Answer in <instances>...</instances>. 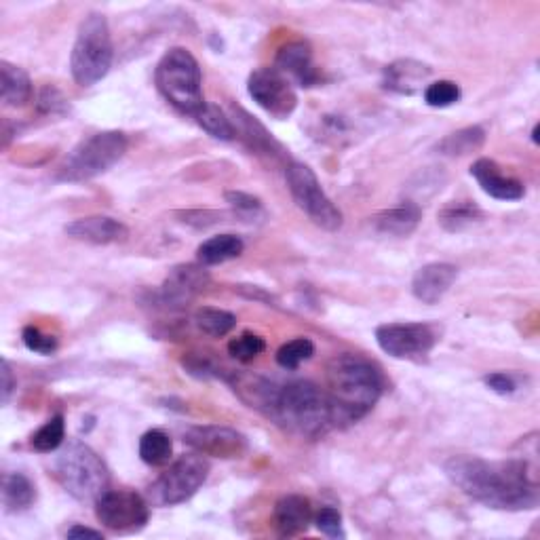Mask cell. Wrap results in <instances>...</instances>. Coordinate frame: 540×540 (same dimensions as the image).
<instances>
[{
  "label": "cell",
  "mask_w": 540,
  "mask_h": 540,
  "mask_svg": "<svg viewBox=\"0 0 540 540\" xmlns=\"http://www.w3.org/2000/svg\"><path fill=\"white\" fill-rule=\"evenodd\" d=\"M64 439H66V422L64 416L57 414L49 418L43 427L32 435L30 446L41 454H51L64 446Z\"/></svg>",
  "instance_id": "4dcf8cb0"
},
{
  "label": "cell",
  "mask_w": 540,
  "mask_h": 540,
  "mask_svg": "<svg viewBox=\"0 0 540 540\" xmlns=\"http://www.w3.org/2000/svg\"><path fill=\"white\" fill-rule=\"evenodd\" d=\"M437 218L443 230H448V233H462V230L484 220V211L471 201H454L443 207Z\"/></svg>",
  "instance_id": "4316f807"
},
{
  "label": "cell",
  "mask_w": 540,
  "mask_h": 540,
  "mask_svg": "<svg viewBox=\"0 0 540 540\" xmlns=\"http://www.w3.org/2000/svg\"><path fill=\"white\" fill-rule=\"evenodd\" d=\"M173 456V441L167 433L152 429L140 439V458L150 467H165Z\"/></svg>",
  "instance_id": "f546056e"
},
{
  "label": "cell",
  "mask_w": 540,
  "mask_h": 540,
  "mask_svg": "<svg viewBox=\"0 0 540 540\" xmlns=\"http://www.w3.org/2000/svg\"><path fill=\"white\" fill-rule=\"evenodd\" d=\"M422 220V209L418 203L403 201L399 207L382 211L374 218L378 233L389 237H410Z\"/></svg>",
  "instance_id": "7402d4cb"
},
{
  "label": "cell",
  "mask_w": 540,
  "mask_h": 540,
  "mask_svg": "<svg viewBox=\"0 0 540 540\" xmlns=\"http://www.w3.org/2000/svg\"><path fill=\"white\" fill-rule=\"evenodd\" d=\"M184 443L201 456H214L224 460L241 458L247 452V439L239 431L216 427V424L186 429Z\"/></svg>",
  "instance_id": "4fadbf2b"
},
{
  "label": "cell",
  "mask_w": 540,
  "mask_h": 540,
  "mask_svg": "<svg viewBox=\"0 0 540 540\" xmlns=\"http://www.w3.org/2000/svg\"><path fill=\"white\" fill-rule=\"evenodd\" d=\"M285 180L289 195L313 224L327 230V233H336L342 228V211L327 197L317 173L311 167L300 161H289L285 167Z\"/></svg>",
  "instance_id": "ba28073f"
},
{
  "label": "cell",
  "mask_w": 540,
  "mask_h": 540,
  "mask_svg": "<svg viewBox=\"0 0 540 540\" xmlns=\"http://www.w3.org/2000/svg\"><path fill=\"white\" fill-rule=\"evenodd\" d=\"M209 283V273L197 264H180L169 270L167 279L161 285L159 302L167 308H184L195 300Z\"/></svg>",
  "instance_id": "5bb4252c"
},
{
  "label": "cell",
  "mask_w": 540,
  "mask_h": 540,
  "mask_svg": "<svg viewBox=\"0 0 540 540\" xmlns=\"http://www.w3.org/2000/svg\"><path fill=\"white\" fill-rule=\"evenodd\" d=\"M17 389V380L13 376V370L7 359H3V365H0V399L7 405L11 401V395Z\"/></svg>",
  "instance_id": "60d3db41"
},
{
  "label": "cell",
  "mask_w": 540,
  "mask_h": 540,
  "mask_svg": "<svg viewBox=\"0 0 540 540\" xmlns=\"http://www.w3.org/2000/svg\"><path fill=\"white\" fill-rule=\"evenodd\" d=\"M192 321H195L197 330L209 338H224L237 327V317L233 313L214 306H201Z\"/></svg>",
  "instance_id": "83f0119b"
},
{
  "label": "cell",
  "mask_w": 540,
  "mask_h": 540,
  "mask_svg": "<svg viewBox=\"0 0 540 540\" xmlns=\"http://www.w3.org/2000/svg\"><path fill=\"white\" fill-rule=\"evenodd\" d=\"M245 243L237 235H216L203 241L197 249V258L203 266H218L235 260L243 254Z\"/></svg>",
  "instance_id": "d4e9b609"
},
{
  "label": "cell",
  "mask_w": 540,
  "mask_h": 540,
  "mask_svg": "<svg viewBox=\"0 0 540 540\" xmlns=\"http://www.w3.org/2000/svg\"><path fill=\"white\" fill-rule=\"evenodd\" d=\"M458 279V268L448 262H431L416 270L412 279V294L422 304H437L450 292Z\"/></svg>",
  "instance_id": "2e32d148"
},
{
  "label": "cell",
  "mask_w": 540,
  "mask_h": 540,
  "mask_svg": "<svg viewBox=\"0 0 540 540\" xmlns=\"http://www.w3.org/2000/svg\"><path fill=\"white\" fill-rule=\"evenodd\" d=\"M38 110L45 114H66L70 112V102L60 89L45 87L38 93Z\"/></svg>",
  "instance_id": "ab89813d"
},
{
  "label": "cell",
  "mask_w": 540,
  "mask_h": 540,
  "mask_svg": "<svg viewBox=\"0 0 540 540\" xmlns=\"http://www.w3.org/2000/svg\"><path fill=\"white\" fill-rule=\"evenodd\" d=\"M247 91L249 98L277 121L289 119L298 108V93L292 81L277 68L254 70L247 79Z\"/></svg>",
  "instance_id": "7c38bea8"
},
{
  "label": "cell",
  "mask_w": 540,
  "mask_h": 540,
  "mask_svg": "<svg viewBox=\"0 0 540 540\" xmlns=\"http://www.w3.org/2000/svg\"><path fill=\"white\" fill-rule=\"evenodd\" d=\"M532 142L538 144V125H534V129H532Z\"/></svg>",
  "instance_id": "7bdbcfd3"
},
{
  "label": "cell",
  "mask_w": 540,
  "mask_h": 540,
  "mask_svg": "<svg viewBox=\"0 0 540 540\" xmlns=\"http://www.w3.org/2000/svg\"><path fill=\"white\" fill-rule=\"evenodd\" d=\"M0 89H3V102L11 108H22L32 98V81L24 68H19L7 60L0 62Z\"/></svg>",
  "instance_id": "cb8c5ba5"
},
{
  "label": "cell",
  "mask_w": 540,
  "mask_h": 540,
  "mask_svg": "<svg viewBox=\"0 0 540 540\" xmlns=\"http://www.w3.org/2000/svg\"><path fill=\"white\" fill-rule=\"evenodd\" d=\"M327 401L338 424H353L372 412L378 403L384 382L382 374L372 361L361 355L342 353L327 363Z\"/></svg>",
  "instance_id": "7a4b0ae2"
},
{
  "label": "cell",
  "mask_w": 540,
  "mask_h": 540,
  "mask_svg": "<svg viewBox=\"0 0 540 540\" xmlns=\"http://www.w3.org/2000/svg\"><path fill=\"white\" fill-rule=\"evenodd\" d=\"M275 68L300 87H317L323 76L313 62V49L304 41H292L279 49Z\"/></svg>",
  "instance_id": "9a60e30c"
},
{
  "label": "cell",
  "mask_w": 540,
  "mask_h": 540,
  "mask_svg": "<svg viewBox=\"0 0 540 540\" xmlns=\"http://www.w3.org/2000/svg\"><path fill=\"white\" fill-rule=\"evenodd\" d=\"M313 524L317 526V530L330 538H344V524H342V513L336 507H321L315 513Z\"/></svg>",
  "instance_id": "8d00e7d4"
},
{
  "label": "cell",
  "mask_w": 540,
  "mask_h": 540,
  "mask_svg": "<svg viewBox=\"0 0 540 540\" xmlns=\"http://www.w3.org/2000/svg\"><path fill=\"white\" fill-rule=\"evenodd\" d=\"M226 203L233 207L239 216L243 218H256L260 214H264L262 201L254 195H247V192L241 190H228L226 192Z\"/></svg>",
  "instance_id": "74e56055"
},
{
  "label": "cell",
  "mask_w": 540,
  "mask_h": 540,
  "mask_svg": "<svg viewBox=\"0 0 540 540\" xmlns=\"http://www.w3.org/2000/svg\"><path fill=\"white\" fill-rule=\"evenodd\" d=\"M195 121L203 131H207L211 138L222 140V142H233L237 138V131L233 121H230L228 114L216 106V104H205L199 112Z\"/></svg>",
  "instance_id": "f1b7e54d"
},
{
  "label": "cell",
  "mask_w": 540,
  "mask_h": 540,
  "mask_svg": "<svg viewBox=\"0 0 540 540\" xmlns=\"http://www.w3.org/2000/svg\"><path fill=\"white\" fill-rule=\"evenodd\" d=\"M127 152L123 131H100L76 144L55 171L60 182H87L117 165Z\"/></svg>",
  "instance_id": "52a82bcc"
},
{
  "label": "cell",
  "mask_w": 540,
  "mask_h": 540,
  "mask_svg": "<svg viewBox=\"0 0 540 540\" xmlns=\"http://www.w3.org/2000/svg\"><path fill=\"white\" fill-rule=\"evenodd\" d=\"M22 340L26 344V349L38 355H53L57 351V346H60V340L53 334H45L41 327L34 325H26L22 332Z\"/></svg>",
  "instance_id": "e575fe53"
},
{
  "label": "cell",
  "mask_w": 540,
  "mask_h": 540,
  "mask_svg": "<svg viewBox=\"0 0 540 540\" xmlns=\"http://www.w3.org/2000/svg\"><path fill=\"white\" fill-rule=\"evenodd\" d=\"M273 519H275V528L279 536L292 538V536L304 534L308 528H311L315 511H313L311 500H308L306 496L287 494L277 500Z\"/></svg>",
  "instance_id": "d6986e66"
},
{
  "label": "cell",
  "mask_w": 540,
  "mask_h": 540,
  "mask_svg": "<svg viewBox=\"0 0 540 540\" xmlns=\"http://www.w3.org/2000/svg\"><path fill=\"white\" fill-rule=\"evenodd\" d=\"M184 370L190 374V376H195V378H201V380H209V378H222V380H228L230 372L224 374L222 368H218V365L207 359V357H201V355H195V353H190L188 357H184Z\"/></svg>",
  "instance_id": "d590c367"
},
{
  "label": "cell",
  "mask_w": 540,
  "mask_h": 540,
  "mask_svg": "<svg viewBox=\"0 0 540 540\" xmlns=\"http://www.w3.org/2000/svg\"><path fill=\"white\" fill-rule=\"evenodd\" d=\"M266 416L302 439H321L334 427L330 401L311 380H294L277 387Z\"/></svg>",
  "instance_id": "3957f363"
},
{
  "label": "cell",
  "mask_w": 540,
  "mask_h": 540,
  "mask_svg": "<svg viewBox=\"0 0 540 540\" xmlns=\"http://www.w3.org/2000/svg\"><path fill=\"white\" fill-rule=\"evenodd\" d=\"M53 473L60 486L81 503H95L110 484V473L104 460L79 439L68 441L55 456Z\"/></svg>",
  "instance_id": "277c9868"
},
{
  "label": "cell",
  "mask_w": 540,
  "mask_h": 540,
  "mask_svg": "<svg viewBox=\"0 0 540 540\" xmlns=\"http://www.w3.org/2000/svg\"><path fill=\"white\" fill-rule=\"evenodd\" d=\"M66 538H104V534L100 530H93V528H85L81 524H74L68 532H66Z\"/></svg>",
  "instance_id": "b9f144b4"
},
{
  "label": "cell",
  "mask_w": 540,
  "mask_h": 540,
  "mask_svg": "<svg viewBox=\"0 0 540 540\" xmlns=\"http://www.w3.org/2000/svg\"><path fill=\"white\" fill-rule=\"evenodd\" d=\"M66 235L91 245H112L125 243L129 239V228L108 216H89L70 222L66 226Z\"/></svg>",
  "instance_id": "ac0fdd59"
},
{
  "label": "cell",
  "mask_w": 540,
  "mask_h": 540,
  "mask_svg": "<svg viewBox=\"0 0 540 540\" xmlns=\"http://www.w3.org/2000/svg\"><path fill=\"white\" fill-rule=\"evenodd\" d=\"M433 68L416 60H397L384 68L382 85L387 91L399 95H414L420 89H427V81L431 79Z\"/></svg>",
  "instance_id": "44dd1931"
},
{
  "label": "cell",
  "mask_w": 540,
  "mask_h": 540,
  "mask_svg": "<svg viewBox=\"0 0 540 540\" xmlns=\"http://www.w3.org/2000/svg\"><path fill=\"white\" fill-rule=\"evenodd\" d=\"M460 87L454 81H435L424 89V102L431 108H450L460 100Z\"/></svg>",
  "instance_id": "836d02e7"
},
{
  "label": "cell",
  "mask_w": 540,
  "mask_h": 540,
  "mask_svg": "<svg viewBox=\"0 0 540 540\" xmlns=\"http://www.w3.org/2000/svg\"><path fill=\"white\" fill-rule=\"evenodd\" d=\"M154 83L159 93L178 112L197 117L207 104L203 100V76L197 57L184 47H171L157 64Z\"/></svg>",
  "instance_id": "5b68a950"
},
{
  "label": "cell",
  "mask_w": 540,
  "mask_h": 540,
  "mask_svg": "<svg viewBox=\"0 0 540 540\" xmlns=\"http://www.w3.org/2000/svg\"><path fill=\"white\" fill-rule=\"evenodd\" d=\"M209 477V462L201 454H184L148 488L150 505L173 507L195 496Z\"/></svg>",
  "instance_id": "9c48e42d"
},
{
  "label": "cell",
  "mask_w": 540,
  "mask_h": 540,
  "mask_svg": "<svg viewBox=\"0 0 540 540\" xmlns=\"http://www.w3.org/2000/svg\"><path fill=\"white\" fill-rule=\"evenodd\" d=\"M448 479L475 503L496 511H532L538 507L536 462L528 458L486 460L452 456L443 465Z\"/></svg>",
  "instance_id": "6da1fadb"
},
{
  "label": "cell",
  "mask_w": 540,
  "mask_h": 540,
  "mask_svg": "<svg viewBox=\"0 0 540 540\" xmlns=\"http://www.w3.org/2000/svg\"><path fill=\"white\" fill-rule=\"evenodd\" d=\"M484 384L486 387L496 393V395H503V397H511L519 391V387H522V382H519V376L511 374V372H492V374H486L484 376Z\"/></svg>",
  "instance_id": "f35d334b"
},
{
  "label": "cell",
  "mask_w": 540,
  "mask_h": 540,
  "mask_svg": "<svg viewBox=\"0 0 540 540\" xmlns=\"http://www.w3.org/2000/svg\"><path fill=\"white\" fill-rule=\"evenodd\" d=\"M471 176L477 180L481 190L496 201H519L526 197V186L517 178L505 176L492 159H477L471 165Z\"/></svg>",
  "instance_id": "e0dca14e"
},
{
  "label": "cell",
  "mask_w": 540,
  "mask_h": 540,
  "mask_svg": "<svg viewBox=\"0 0 540 540\" xmlns=\"http://www.w3.org/2000/svg\"><path fill=\"white\" fill-rule=\"evenodd\" d=\"M0 500L7 513H22L34 505L36 488L24 473H3Z\"/></svg>",
  "instance_id": "603a6c76"
},
{
  "label": "cell",
  "mask_w": 540,
  "mask_h": 540,
  "mask_svg": "<svg viewBox=\"0 0 540 540\" xmlns=\"http://www.w3.org/2000/svg\"><path fill=\"white\" fill-rule=\"evenodd\" d=\"M114 60L112 34L102 13H89L76 32L70 53V72L76 85L93 87L110 72Z\"/></svg>",
  "instance_id": "8992f818"
},
{
  "label": "cell",
  "mask_w": 540,
  "mask_h": 540,
  "mask_svg": "<svg viewBox=\"0 0 540 540\" xmlns=\"http://www.w3.org/2000/svg\"><path fill=\"white\" fill-rule=\"evenodd\" d=\"M376 342L393 359L422 361L435 349L439 334L431 323H387L376 330Z\"/></svg>",
  "instance_id": "8fae6325"
},
{
  "label": "cell",
  "mask_w": 540,
  "mask_h": 540,
  "mask_svg": "<svg viewBox=\"0 0 540 540\" xmlns=\"http://www.w3.org/2000/svg\"><path fill=\"white\" fill-rule=\"evenodd\" d=\"M100 524L114 534H135L146 528L150 505L144 496L131 490H106L95 500Z\"/></svg>",
  "instance_id": "30bf717a"
},
{
  "label": "cell",
  "mask_w": 540,
  "mask_h": 540,
  "mask_svg": "<svg viewBox=\"0 0 540 540\" xmlns=\"http://www.w3.org/2000/svg\"><path fill=\"white\" fill-rule=\"evenodd\" d=\"M233 112H235L233 125L237 131V138H241L249 150L256 152L258 157H266L270 161L285 157V150L281 148V144L266 131V127L260 121H256V117H252V114L237 106H233Z\"/></svg>",
  "instance_id": "ffe728a7"
},
{
  "label": "cell",
  "mask_w": 540,
  "mask_h": 540,
  "mask_svg": "<svg viewBox=\"0 0 540 540\" xmlns=\"http://www.w3.org/2000/svg\"><path fill=\"white\" fill-rule=\"evenodd\" d=\"M315 355V344L311 338H296L285 342L277 351V363L283 370H298L304 361Z\"/></svg>",
  "instance_id": "1f68e13d"
},
{
  "label": "cell",
  "mask_w": 540,
  "mask_h": 540,
  "mask_svg": "<svg viewBox=\"0 0 540 540\" xmlns=\"http://www.w3.org/2000/svg\"><path fill=\"white\" fill-rule=\"evenodd\" d=\"M264 351H266L264 338L258 334H252V332H243L241 336L228 342V355L241 363H249V361L258 359Z\"/></svg>",
  "instance_id": "d6a6232c"
},
{
  "label": "cell",
  "mask_w": 540,
  "mask_h": 540,
  "mask_svg": "<svg viewBox=\"0 0 540 540\" xmlns=\"http://www.w3.org/2000/svg\"><path fill=\"white\" fill-rule=\"evenodd\" d=\"M484 144H486L484 127L473 125L446 135V138L437 144V150L443 157H465V154L481 150Z\"/></svg>",
  "instance_id": "484cf974"
}]
</instances>
